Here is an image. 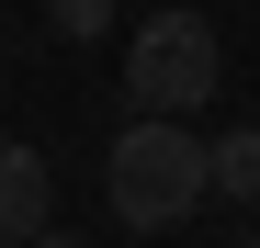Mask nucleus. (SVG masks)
<instances>
[{"mask_svg": "<svg viewBox=\"0 0 260 248\" xmlns=\"http://www.w3.org/2000/svg\"><path fill=\"white\" fill-rule=\"evenodd\" d=\"M23 248H79V237H68V226H46V237H23Z\"/></svg>", "mask_w": 260, "mask_h": 248, "instance_id": "423d86ee", "label": "nucleus"}, {"mask_svg": "<svg viewBox=\"0 0 260 248\" xmlns=\"http://www.w3.org/2000/svg\"><path fill=\"white\" fill-rule=\"evenodd\" d=\"M226 91V46H215L204 12H147L136 46H124V102L136 113H204Z\"/></svg>", "mask_w": 260, "mask_h": 248, "instance_id": "f03ea898", "label": "nucleus"}, {"mask_svg": "<svg viewBox=\"0 0 260 248\" xmlns=\"http://www.w3.org/2000/svg\"><path fill=\"white\" fill-rule=\"evenodd\" d=\"M215 192L260 203V124H226V136H215Z\"/></svg>", "mask_w": 260, "mask_h": 248, "instance_id": "20e7f679", "label": "nucleus"}, {"mask_svg": "<svg viewBox=\"0 0 260 248\" xmlns=\"http://www.w3.org/2000/svg\"><path fill=\"white\" fill-rule=\"evenodd\" d=\"M46 226H57V170L34 147H0V248H23Z\"/></svg>", "mask_w": 260, "mask_h": 248, "instance_id": "7ed1b4c3", "label": "nucleus"}, {"mask_svg": "<svg viewBox=\"0 0 260 248\" xmlns=\"http://www.w3.org/2000/svg\"><path fill=\"white\" fill-rule=\"evenodd\" d=\"M215 192V136H192V113H136L102 158V203L113 226H192V203Z\"/></svg>", "mask_w": 260, "mask_h": 248, "instance_id": "f257e3e1", "label": "nucleus"}, {"mask_svg": "<svg viewBox=\"0 0 260 248\" xmlns=\"http://www.w3.org/2000/svg\"><path fill=\"white\" fill-rule=\"evenodd\" d=\"M249 248H260V237H249Z\"/></svg>", "mask_w": 260, "mask_h": 248, "instance_id": "0eeeda50", "label": "nucleus"}, {"mask_svg": "<svg viewBox=\"0 0 260 248\" xmlns=\"http://www.w3.org/2000/svg\"><path fill=\"white\" fill-rule=\"evenodd\" d=\"M46 23H57V34H79V46H91V34L113 23V0H46Z\"/></svg>", "mask_w": 260, "mask_h": 248, "instance_id": "39448f33", "label": "nucleus"}]
</instances>
